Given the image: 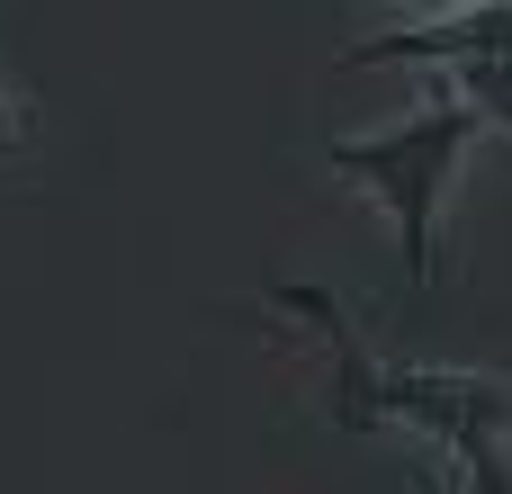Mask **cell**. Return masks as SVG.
Segmentation results:
<instances>
[{
    "label": "cell",
    "instance_id": "obj_1",
    "mask_svg": "<svg viewBox=\"0 0 512 494\" xmlns=\"http://www.w3.org/2000/svg\"><path fill=\"white\" fill-rule=\"evenodd\" d=\"M486 135H495V126H486L450 81H423V99H414L405 117H387V126H360V135H333V144H324V171L378 207V225H387V243H396V261H405V279H414V288H432V279H441L450 198H459V180H468V162H477V144H486Z\"/></svg>",
    "mask_w": 512,
    "mask_h": 494
},
{
    "label": "cell",
    "instance_id": "obj_2",
    "mask_svg": "<svg viewBox=\"0 0 512 494\" xmlns=\"http://www.w3.org/2000/svg\"><path fill=\"white\" fill-rule=\"evenodd\" d=\"M387 432L414 441L441 486L512 494V369L468 360H387Z\"/></svg>",
    "mask_w": 512,
    "mask_h": 494
},
{
    "label": "cell",
    "instance_id": "obj_3",
    "mask_svg": "<svg viewBox=\"0 0 512 494\" xmlns=\"http://www.w3.org/2000/svg\"><path fill=\"white\" fill-rule=\"evenodd\" d=\"M270 306L315 342V369H324V414L342 423V432H387V360L360 342V324H351V306L342 297H324V288H306V279H279L270 288Z\"/></svg>",
    "mask_w": 512,
    "mask_h": 494
},
{
    "label": "cell",
    "instance_id": "obj_4",
    "mask_svg": "<svg viewBox=\"0 0 512 494\" xmlns=\"http://www.w3.org/2000/svg\"><path fill=\"white\" fill-rule=\"evenodd\" d=\"M468 54H512V0H468V9H441V18H387L378 36H360L342 54V72H369V63H468Z\"/></svg>",
    "mask_w": 512,
    "mask_h": 494
},
{
    "label": "cell",
    "instance_id": "obj_5",
    "mask_svg": "<svg viewBox=\"0 0 512 494\" xmlns=\"http://www.w3.org/2000/svg\"><path fill=\"white\" fill-rule=\"evenodd\" d=\"M423 81H450L495 135H512V54H468V63H432Z\"/></svg>",
    "mask_w": 512,
    "mask_h": 494
},
{
    "label": "cell",
    "instance_id": "obj_6",
    "mask_svg": "<svg viewBox=\"0 0 512 494\" xmlns=\"http://www.w3.org/2000/svg\"><path fill=\"white\" fill-rule=\"evenodd\" d=\"M36 153V117H27V99L0 81V162H27Z\"/></svg>",
    "mask_w": 512,
    "mask_h": 494
},
{
    "label": "cell",
    "instance_id": "obj_7",
    "mask_svg": "<svg viewBox=\"0 0 512 494\" xmlns=\"http://www.w3.org/2000/svg\"><path fill=\"white\" fill-rule=\"evenodd\" d=\"M360 9H378V18H441V9H468V0H360Z\"/></svg>",
    "mask_w": 512,
    "mask_h": 494
}]
</instances>
